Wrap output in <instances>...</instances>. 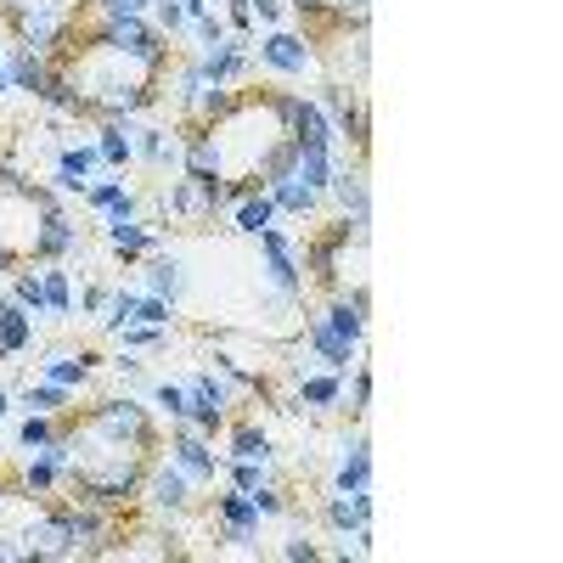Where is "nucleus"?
<instances>
[{"mask_svg":"<svg viewBox=\"0 0 563 563\" xmlns=\"http://www.w3.org/2000/svg\"><path fill=\"white\" fill-rule=\"evenodd\" d=\"M57 434L68 445V490L90 496L102 507H130L141 501V479L158 456V422L147 417V406L124 400H102L85 417H63L57 411Z\"/></svg>","mask_w":563,"mask_h":563,"instance_id":"nucleus-1","label":"nucleus"},{"mask_svg":"<svg viewBox=\"0 0 563 563\" xmlns=\"http://www.w3.org/2000/svg\"><path fill=\"white\" fill-rule=\"evenodd\" d=\"M214 147V175L238 192H260V175L276 147H288V90H243L231 108L198 124Z\"/></svg>","mask_w":563,"mask_h":563,"instance_id":"nucleus-2","label":"nucleus"},{"mask_svg":"<svg viewBox=\"0 0 563 563\" xmlns=\"http://www.w3.org/2000/svg\"><path fill=\"white\" fill-rule=\"evenodd\" d=\"M169 462L180 467L186 485H192L198 496H203V490H214V485H220V474H225V462L209 451V440H203V434L186 429V417H180V429H175V440H169Z\"/></svg>","mask_w":563,"mask_h":563,"instance_id":"nucleus-3","label":"nucleus"},{"mask_svg":"<svg viewBox=\"0 0 563 563\" xmlns=\"http://www.w3.org/2000/svg\"><path fill=\"white\" fill-rule=\"evenodd\" d=\"M141 490H147V501H153V512H169V519H180V512H192L198 507V490L186 485V474L164 456H153V467H147V479H141Z\"/></svg>","mask_w":563,"mask_h":563,"instance_id":"nucleus-4","label":"nucleus"},{"mask_svg":"<svg viewBox=\"0 0 563 563\" xmlns=\"http://www.w3.org/2000/svg\"><path fill=\"white\" fill-rule=\"evenodd\" d=\"M198 74L209 79V85H238L243 74H249V40L243 34H225V40H214V45H198Z\"/></svg>","mask_w":563,"mask_h":563,"instance_id":"nucleus-5","label":"nucleus"},{"mask_svg":"<svg viewBox=\"0 0 563 563\" xmlns=\"http://www.w3.org/2000/svg\"><path fill=\"white\" fill-rule=\"evenodd\" d=\"M260 63L271 68V74H310L316 68V45L310 40H299V34H288V29H271L265 34V45H260Z\"/></svg>","mask_w":563,"mask_h":563,"instance_id":"nucleus-6","label":"nucleus"},{"mask_svg":"<svg viewBox=\"0 0 563 563\" xmlns=\"http://www.w3.org/2000/svg\"><path fill=\"white\" fill-rule=\"evenodd\" d=\"M288 135L299 141V147H333L339 153L333 119L321 113V102H305V97H294V90H288Z\"/></svg>","mask_w":563,"mask_h":563,"instance_id":"nucleus-7","label":"nucleus"},{"mask_svg":"<svg viewBox=\"0 0 563 563\" xmlns=\"http://www.w3.org/2000/svg\"><path fill=\"white\" fill-rule=\"evenodd\" d=\"M305 344H310L316 366H327V372H350L355 355H361V344H350L344 333H333L321 316H305Z\"/></svg>","mask_w":563,"mask_h":563,"instance_id":"nucleus-8","label":"nucleus"},{"mask_svg":"<svg viewBox=\"0 0 563 563\" xmlns=\"http://www.w3.org/2000/svg\"><path fill=\"white\" fill-rule=\"evenodd\" d=\"M135 141V158H147L153 169H186V135H169V130H130Z\"/></svg>","mask_w":563,"mask_h":563,"instance_id":"nucleus-9","label":"nucleus"},{"mask_svg":"<svg viewBox=\"0 0 563 563\" xmlns=\"http://www.w3.org/2000/svg\"><path fill=\"white\" fill-rule=\"evenodd\" d=\"M333 490L350 496V490H372V445L355 434L344 440V456H339V474H333Z\"/></svg>","mask_w":563,"mask_h":563,"instance_id":"nucleus-10","label":"nucleus"},{"mask_svg":"<svg viewBox=\"0 0 563 563\" xmlns=\"http://www.w3.org/2000/svg\"><path fill=\"white\" fill-rule=\"evenodd\" d=\"M344 400V372H305L294 411H333Z\"/></svg>","mask_w":563,"mask_h":563,"instance_id":"nucleus-11","label":"nucleus"},{"mask_svg":"<svg viewBox=\"0 0 563 563\" xmlns=\"http://www.w3.org/2000/svg\"><path fill=\"white\" fill-rule=\"evenodd\" d=\"M97 164H102L97 141H90V147H85V141H79V147H63V153H57V186H63V192H79V198H85V186H90L85 175L97 169Z\"/></svg>","mask_w":563,"mask_h":563,"instance_id":"nucleus-12","label":"nucleus"},{"mask_svg":"<svg viewBox=\"0 0 563 563\" xmlns=\"http://www.w3.org/2000/svg\"><path fill=\"white\" fill-rule=\"evenodd\" d=\"M7 79H12V90H29V97H40L45 79H52V63H45L40 52H29V45H12V57H7Z\"/></svg>","mask_w":563,"mask_h":563,"instance_id":"nucleus-13","label":"nucleus"},{"mask_svg":"<svg viewBox=\"0 0 563 563\" xmlns=\"http://www.w3.org/2000/svg\"><path fill=\"white\" fill-rule=\"evenodd\" d=\"M102 355L97 350H85V355H63V350H52L40 366H45V384H63V389H79L85 378H90V366H97Z\"/></svg>","mask_w":563,"mask_h":563,"instance_id":"nucleus-14","label":"nucleus"},{"mask_svg":"<svg viewBox=\"0 0 563 563\" xmlns=\"http://www.w3.org/2000/svg\"><path fill=\"white\" fill-rule=\"evenodd\" d=\"M214 519H220V530H260V525H265V512L254 507L249 490L231 485V490L220 496V507H214Z\"/></svg>","mask_w":563,"mask_h":563,"instance_id":"nucleus-15","label":"nucleus"},{"mask_svg":"<svg viewBox=\"0 0 563 563\" xmlns=\"http://www.w3.org/2000/svg\"><path fill=\"white\" fill-rule=\"evenodd\" d=\"M265 192H271V203H276V209H288V214H316V209H321V192H310V186H305L294 169L282 175V180H271Z\"/></svg>","mask_w":563,"mask_h":563,"instance_id":"nucleus-16","label":"nucleus"},{"mask_svg":"<svg viewBox=\"0 0 563 563\" xmlns=\"http://www.w3.org/2000/svg\"><path fill=\"white\" fill-rule=\"evenodd\" d=\"M40 288H45V316H68L74 310V282H68V271L57 260L40 271Z\"/></svg>","mask_w":563,"mask_h":563,"instance_id":"nucleus-17","label":"nucleus"},{"mask_svg":"<svg viewBox=\"0 0 563 563\" xmlns=\"http://www.w3.org/2000/svg\"><path fill=\"white\" fill-rule=\"evenodd\" d=\"M271 220H276L271 192H243V198H238V231H243V238H260Z\"/></svg>","mask_w":563,"mask_h":563,"instance_id":"nucleus-18","label":"nucleus"},{"mask_svg":"<svg viewBox=\"0 0 563 563\" xmlns=\"http://www.w3.org/2000/svg\"><path fill=\"white\" fill-rule=\"evenodd\" d=\"M97 153H102V164H108V169H124V164L135 158L130 124H102V130H97Z\"/></svg>","mask_w":563,"mask_h":563,"instance_id":"nucleus-19","label":"nucleus"},{"mask_svg":"<svg viewBox=\"0 0 563 563\" xmlns=\"http://www.w3.org/2000/svg\"><path fill=\"white\" fill-rule=\"evenodd\" d=\"M231 462H271V434L254 422H238L231 429Z\"/></svg>","mask_w":563,"mask_h":563,"instance_id":"nucleus-20","label":"nucleus"},{"mask_svg":"<svg viewBox=\"0 0 563 563\" xmlns=\"http://www.w3.org/2000/svg\"><path fill=\"white\" fill-rule=\"evenodd\" d=\"M147 288H153L158 299H180L186 276H180V260H175V254H158V260L147 265Z\"/></svg>","mask_w":563,"mask_h":563,"instance_id":"nucleus-21","label":"nucleus"},{"mask_svg":"<svg viewBox=\"0 0 563 563\" xmlns=\"http://www.w3.org/2000/svg\"><path fill=\"white\" fill-rule=\"evenodd\" d=\"M12 299H18L29 316H45V288H40V271H18V276H12Z\"/></svg>","mask_w":563,"mask_h":563,"instance_id":"nucleus-22","label":"nucleus"},{"mask_svg":"<svg viewBox=\"0 0 563 563\" xmlns=\"http://www.w3.org/2000/svg\"><path fill=\"white\" fill-rule=\"evenodd\" d=\"M23 395H29V411H45V417H57L68 406V389L63 384H29Z\"/></svg>","mask_w":563,"mask_h":563,"instance_id":"nucleus-23","label":"nucleus"},{"mask_svg":"<svg viewBox=\"0 0 563 563\" xmlns=\"http://www.w3.org/2000/svg\"><path fill=\"white\" fill-rule=\"evenodd\" d=\"M52 434H57V417L29 411V417H23V429H18V445H23V451H34V445H45Z\"/></svg>","mask_w":563,"mask_h":563,"instance_id":"nucleus-24","label":"nucleus"},{"mask_svg":"<svg viewBox=\"0 0 563 563\" xmlns=\"http://www.w3.org/2000/svg\"><path fill=\"white\" fill-rule=\"evenodd\" d=\"M130 192H124V180H97V186H85V203L97 209V214H108V209H119Z\"/></svg>","mask_w":563,"mask_h":563,"instance_id":"nucleus-25","label":"nucleus"},{"mask_svg":"<svg viewBox=\"0 0 563 563\" xmlns=\"http://www.w3.org/2000/svg\"><path fill=\"white\" fill-rule=\"evenodd\" d=\"M119 344H124V350H158V344H164V327L130 321V327H119Z\"/></svg>","mask_w":563,"mask_h":563,"instance_id":"nucleus-26","label":"nucleus"},{"mask_svg":"<svg viewBox=\"0 0 563 563\" xmlns=\"http://www.w3.org/2000/svg\"><path fill=\"white\" fill-rule=\"evenodd\" d=\"M147 7H153V0H90L97 23H108V18H147Z\"/></svg>","mask_w":563,"mask_h":563,"instance_id":"nucleus-27","label":"nucleus"},{"mask_svg":"<svg viewBox=\"0 0 563 563\" xmlns=\"http://www.w3.org/2000/svg\"><path fill=\"white\" fill-rule=\"evenodd\" d=\"M225 479L238 490H260V485H271V462H231Z\"/></svg>","mask_w":563,"mask_h":563,"instance_id":"nucleus-28","label":"nucleus"},{"mask_svg":"<svg viewBox=\"0 0 563 563\" xmlns=\"http://www.w3.org/2000/svg\"><path fill=\"white\" fill-rule=\"evenodd\" d=\"M135 310H141V299H135V294H108V316H102V321H108V333L130 327V321H135Z\"/></svg>","mask_w":563,"mask_h":563,"instance_id":"nucleus-29","label":"nucleus"},{"mask_svg":"<svg viewBox=\"0 0 563 563\" xmlns=\"http://www.w3.org/2000/svg\"><path fill=\"white\" fill-rule=\"evenodd\" d=\"M153 400H158V406H164L175 422L186 417V384H153Z\"/></svg>","mask_w":563,"mask_h":563,"instance_id":"nucleus-30","label":"nucleus"},{"mask_svg":"<svg viewBox=\"0 0 563 563\" xmlns=\"http://www.w3.org/2000/svg\"><path fill=\"white\" fill-rule=\"evenodd\" d=\"M249 496H254V507L265 512V519H288V501H282L276 485H260V490H249Z\"/></svg>","mask_w":563,"mask_h":563,"instance_id":"nucleus-31","label":"nucleus"},{"mask_svg":"<svg viewBox=\"0 0 563 563\" xmlns=\"http://www.w3.org/2000/svg\"><path fill=\"white\" fill-rule=\"evenodd\" d=\"M225 29L249 40V29H254V7H249V0H225Z\"/></svg>","mask_w":563,"mask_h":563,"instance_id":"nucleus-32","label":"nucleus"},{"mask_svg":"<svg viewBox=\"0 0 563 563\" xmlns=\"http://www.w3.org/2000/svg\"><path fill=\"white\" fill-rule=\"evenodd\" d=\"M135 321H147V327H169V299H141V310H135Z\"/></svg>","mask_w":563,"mask_h":563,"instance_id":"nucleus-33","label":"nucleus"},{"mask_svg":"<svg viewBox=\"0 0 563 563\" xmlns=\"http://www.w3.org/2000/svg\"><path fill=\"white\" fill-rule=\"evenodd\" d=\"M249 7H254L260 23H282V7H288V0H249Z\"/></svg>","mask_w":563,"mask_h":563,"instance_id":"nucleus-34","label":"nucleus"},{"mask_svg":"<svg viewBox=\"0 0 563 563\" xmlns=\"http://www.w3.org/2000/svg\"><path fill=\"white\" fill-rule=\"evenodd\" d=\"M282 558H316V541H305V536H288V547H282Z\"/></svg>","mask_w":563,"mask_h":563,"instance_id":"nucleus-35","label":"nucleus"},{"mask_svg":"<svg viewBox=\"0 0 563 563\" xmlns=\"http://www.w3.org/2000/svg\"><path fill=\"white\" fill-rule=\"evenodd\" d=\"M79 305H85V310H108V288H85Z\"/></svg>","mask_w":563,"mask_h":563,"instance_id":"nucleus-36","label":"nucleus"},{"mask_svg":"<svg viewBox=\"0 0 563 563\" xmlns=\"http://www.w3.org/2000/svg\"><path fill=\"white\" fill-rule=\"evenodd\" d=\"M7 406H12V389H7V384H0V417H7Z\"/></svg>","mask_w":563,"mask_h":563,"instance_id":"nucleus-37","label":"nucleus"},{"mask_svg":"<svg viewBox=\"0 0 563 563\" xmlns=\"http://www.w3.org/2000/svg\"><path fill=\"white\" fill-rule=\"evenodd\" d=\"M12 265H18V260H12V254H7V249H0V276H7V271H12Z\"/></svg>","mask_w":563,"mask_h":563,"instance_id":"nucleus-38","label":"nucleus"},{"mask_svg":"<svg viewBox=\"0 0 563 563\" xmlns=\"http://www.w3.org/2000/svg\"><path fill=\"white\" fill-rule=\"evenodd\" d=\"M7 90H12V79H7V63H0V97H7Z\"/></svg>","mask_w":563,"mask_h":563,"instance_id":"nucleus-39","label":"nucleus"},{"mask_svg":"<svg viewBox=\"0 0 563 563\" xmlns=\"http://www.w3.org/2000/svg\"><path fill=\"white\" fill-rule=\"evenodd\" d=\"M209 7H214V0H209Z\"/></svg>","mask_w":563,"mask_h":563,"instance_id":"nucleus-40","label":"nucleus"}]
</instances>
